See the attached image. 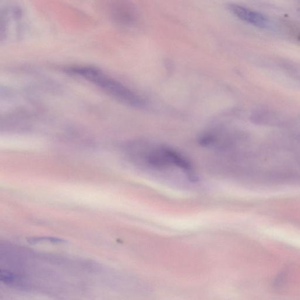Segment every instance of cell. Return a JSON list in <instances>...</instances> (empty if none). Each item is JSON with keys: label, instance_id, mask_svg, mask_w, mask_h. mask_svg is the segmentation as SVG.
<instances>
[{"label": "cell", "instance_id": "obj_1", "mask_svg": "<svg viewBox=\"0 0 300 300\" xmlns=\"http://www.w3.org/2000/svg\"><path fill=\"white\" fill-rule=\"evenodd\" d=\"M66 71L89 81L123 104L135 108L146 106L145 101L139 94L99 69L90 66H75L67 68Z\"/></svg>", "mask_w": 300, "mask_h": 300}, {"label": "cell", "instance_id": "obj_2", "mask_svg": "<svg viewBox=\"0 0 300 300\" xmlns=\"http://www.w3.org/2000/svg\"><path fill=\"white\" fill-rule=\"evenodd\" d=\"M147 163L155 169H163L173 166L182 169L190 179L195 181L191 164L179 152L170 147L159 146L151 150L145 157Z\"/></svg>", "mask_w": 300, "mask_h": 300}, {"label": "cell", "instance_id": "obj_3", "mask_svg": "<svg viewBox=\"0 0 300 300\" xmlns=\"http://www.w3.org/2000/svg\"><path fill=\"white\" fill-rule=\"evenodd\" d=\"M229 10L236 17L242 21L259 27H266L269 24L266 17L262 14L255 11L246 8V7L237 5L228 6Z\"/></svg>", "mask_w": 300, "mask_h": 300}]
</instances>
